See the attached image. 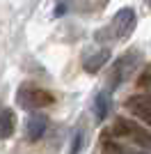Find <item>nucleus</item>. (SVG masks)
Returning <instances> with one entry per match:
<instances>
[{
  "mask_svg": "<svg viewBox=\"0 0 151 154\" xmlns=\"http://www.w3.org/2000/svg\"><path fill=\"white\" fill-rule=\"evenodd\" d=\"M14 127H16L14 113L9 108H2L0 110V138H9L14 134Z\"/></svg>",
  "mask_w": 151,
  "mask_h": 154,
  "instance_id": "5",
  "label": "nucleus"
},
{
  "mask_svg": "<svg viewBox=\"0 0 151 154\" xmlns=\"http://www.w3.org/2000/svg\"><path fill=\"white\" fill-rule=\"evenodd\" d=\"M80 145H82V136H80V134H76V140H73V145H71V154H78Z\"/></svg>",
  "mask_w": 151,
  "mask_h": 154,
  "instance_id": "8",
  "label": "nucleus"
},
{
  "mask_svg": "<svg viewBox=\"0 0 151 154\" xmlns=\"http://www.w3.org/2000/svg\"><path fill=\"white\" fill-rule=\"evenodd\" d=\"M16 101H19L21 108H28V110H37L41 106H48L53 101V94L44 88H39L34 83H25L16 90Z\"/></svg>",
  "mask_w": 151,
  "mask_h": 154,
  "instance_id": "1",
  "label": "nucleus"
},
{
  "mask_svg": "<svg viewBox=\"0 0 151 154\" xmlns=\"http://www.w3.org/2000/svg\"><path fill=\"white\" fill-rule=\"evenodd\" d=\"M108 108H110V92L103 90V92H99L96 99H94V115L99 117V120H105Z\"/></svg>",
  "mask_w": 151,
  "mask_h": 154,
  "instance_id": "7",
  "label": "nucleus"
},
{
  "mask_svg": "<svg viewBox=\"0 0 151 154\" xmlns=\"http://www.w3.org/2000/svg\"><path fill=\"white\" fill-rule=\"evenodd\" d=\"M128 108L138 117L151 122V97H133L131 101H128Z\"/></svg>",
  "mask_w": 151,
  "mask_h": 154,
  "instance_id": "4",
  "label": "nucleus"
},
{
  "mask_svg": "<svg viewBox=\"0 0 151 154\" xmlns=\"http://www.w3.org/2000/svg\"><path fill=\"white\" fill-rule=\"evenodd\" d=\"M108 58H110V51H108V48H101V51L94 53L92 58H85V69L94 74V71H99L101 67L108 62Z\"/></svg>",
  "mask_w": 151,
  "mask_h": 154,
  "instance_id": "6",
  "label": "nucleus"
},
{
  "mask_svg": "<svg viewBox=\"0 0 151 154\" xmlns=\"http://www.w3.org/2000/svg\"><path fill=\"white\" fill-rule=\"evenodd\" d=\"M133 28H135V12H133L131 7H126V9H121V12L114 16L112 23H110L103 32H96V39L101 42L105 35L110 39H124V37H128L133 32Z\"/></svg>",
  "mask_w": 151,
  "mask_h": 154,
  "instance_id": "2",
  "label": "nucleus"
},
{
  "mask_svg": "<svg viewBox=\"0 0 151 154\" xmlns=\"http://www.w3.org/2000/svg\"><path fill=\"white\" fill-rule=\"evenodd\" d=\"M46 127H48V117L46 115H41V113L30 115V120H28V138L30 140H39L46 134Z\"/></svg>",
  "mask_w": 151,
  "mask_h": 154,
  "instance_id": "3",
  "label": "nucleus"
}]
</instances>
